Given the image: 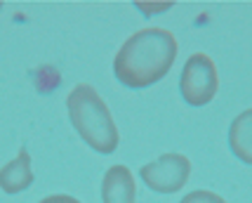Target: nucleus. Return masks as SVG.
<instances>
[{
  "mask_svg": "<svg viewBox=\"0 0 252 203\" xmlns=\"http://www.w3.org/2000/svg\"><path fill=\"white\" fill-rule=\"evenodd\" d=\"M177 59V38L167 29L149 26L132 34L113 57V76L116 80L132 88L144 90L170 73Z\"/></svg>",
  "mask_w": 252,
  "mask_h": 203,
  "instance_id": "nucleus-1",
  "label": "nucleus"
},
{
  "mask_svg": "<svg viewBox=\"0 0 252 203\" xmlns=\"http://www.w3.org/2000/svg\"><path fill=\"white\" fill-rule=\"evenodd\" d=\"M66 111L73 130L90 149H94L101 156H109L118 149L121 144L118 125L113 121L109 104L101 100L94 85L78 83L66 95Z\"/></svg>",
  "mask_w": 252,
  "mask_h": 203,
  "instance_id": "nucleus-2",
  "label": "nucleus"
},
{
  "mask_svg": "<svg viewBox=\"0 0 252 203\" xmlns=\"http://www.w3.org/2000/svg\"><path fill=\"white\" fill-rule=\"evenodd\" d=\"M220 90V73L205 52H193L179 73V95L189 106H208Z\"/></svg>",
  "mask_w": 252,
  "mask_h": 203,
  "instance_id": "nucleus-3",
  "label": "nucleus"
},
{
  "mask_svg": "<svg viewBox=\"0 0 252 203\" xmlns=\"http://www.w3.org/2000/svg\"><path fill=\"white\" fill-rule=\"evenodd\" d=\"M139 177L154 194H177L191 177V161L184 154H163L139 168Z\"/></svg>",
  "mask_w": 252,
  "mask_h": 203,
  "instance_id": "nucleus-4",
  "label": "nucleus"
},
{
  "mask_svg": "<svg viewBox=\"0 0 252 203\" xmlns=\"http://www.w3.org/2000/svg\"><path fill=\"white\" fill-rule=\"evenodd\" d=\"M137 184L127 166H111L101 180V203H134Z\"/></svg>",
  "mask_w": 252,
  "mask_h": 203,
  "instance_id": "nucleus-5",
  "label": "nucleus"
},
{
  "mask_svg": "<svg viewBox=\"0 0 252 203\" xmlns=\"http://www.w3.org/2000/svg\"><path fill=\"white\" fill-rule=\"evenodd\" d=\"M35 175H33V163L31 156H29V149L22 147L19 154L7 161L2 168H0V189L10 196H17V194L26 192L33 184Z\"/></svg>",
  "mask_w": 252,
  "mask_h": 203,
  "instance_id": "nucleus-6",
  "label": "nucleus"
},
{
  "mask_svg": "<svg viewBox=\"0 0 252 203\" xmlns=\"http://www.w3.org/2000/svg\"><path fill=\"white\" fill-rule=\"evenodd\" d=\"M231 154L245 166H252V106L241 111L229 125Z\"/></svg>",
  "mask_w": 252,
  "mask_h": 203,
  "instance_id": "nucleus-7",
  "label": "nucleus"
},
{
  "mask_svg": "<svg viewBox=\"0 0 252 203\" xmlns=\"http://www.w3.org/2000/svg\"><path fill=\"white\" fill-rule=\"evenodd\" d=\"M179 203H226L220 194L210 192V189H196L191 194H184V199Z\"/></svg>",
  "mask_w": 252,
  "mask_h": 203,
  "instance_id": "nucleus-8",
  "label": "nucleus"
},
{
  "mask_svg": "<svg viewBox=\"0 0 252 203\" xmlns=\"http://www.w3.org/2000/svg\"><path fill=\"white\" fill-rule=\"evenodd\" d=\"M38 203H83V201H78L76 196H71V194H50V196L40 199Z\"/></svg>",
  "mask_w": 252,
  "mask_h": 203,
  "instance_id": "nucleus-9",
  "label": "nucleus"
},
{
  "mask_svg": "<svg viewBox=\"0 0 252 203\" xmlns=\"http://www.w3.org/2000/svg\"><path fill=\"white\" fill-rule=\"evenodd\" d=\"M0 10H2V2H0Z\"/></svg>",
  "mask_w": 252,
  "mask_h": 203,
  "instance_id": "nucleus-10",
  "label": "nucleus"
}]
</instances>
